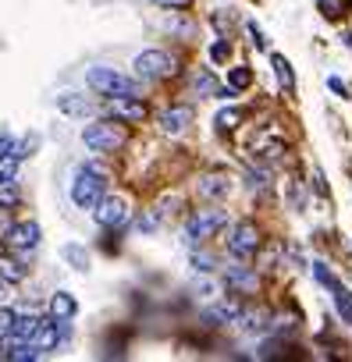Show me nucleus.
Instances as JSON below:
<instances>
[{
	"label": "nucleus",
	"instance_id": "nucleus-1",
	"mask_svg": "<svg viewBox=\"0 0 352 362\" xmlns=\"http://www.w3.org/2000/svg\"><path fill=\"white\" fill-rule=\"evenodd\" d=\"M103 196H107V174L93 163H82L72 178V203L78 210H96Z\"/></svg>",
	"mask_w": 352,
	"mask_h": 362
},
{
	"label": "nucleus",
	"instance_id": "nucleus-2",
	"mask_svg": "<svg viewBox=\"0 0 352 362\" xmlns=\"http://www.w3.org/2000/svg\"><path fill=\"white\" fill-rule=\"evenodd\" d=\"M86 82L93 85L100 96H139V82L129 78V75H121V71H114V68H89Z\"/></svg>",
	"mask_w": 352,
	"mask_h": 362
},
{
	"label": "nucleus",
	"instance_id": "nucleus-3",
	"mask_svg": "<svg viewBox=\"0 0 352 362\" xmlns=\"http://www.w3.org/2000/svg\"><path fill=\"white\" fill-rule=\"evenodd\" d=\"M82 142H86L89 149H96V153H114V149H121L129 142V135L111 121H96L89 128H82Z\"/></svg>",
	"mask_w": 352,
	"mask_h": 362
},
{
	"label": "nucleus",
	"instance_id": "nucleus-4",
	"mask_svg": "<svg viewBox=\"0 0 352 362\" xmlns=\"http://www.w3.org/2000/svg\"><path fill=\"white\" fill-rule=\"evenodd\" d=\"M228 224V213L210 206V210H196L189 220H185V234H189V242H206V238H214V234Z\"/></svg>",
	"mask_w": 352,
	"mask_h": 362
},
{
	"label": "nucleus",
	"instance_id": "nucleus-5",
	"mask_svg": "<svg viewBox=\"0 0 352 362\" xmlns=\"http://www.w3.org/2000/svg\"><path fill=\"white\" fill-rule=\"evenodd\" d=\"M132 68H135L139 78L157 82V78H171V75L178 71V60H175L171 54H164V50H142V54L135 57Z\"/></svg>",
	"mask_w": 352,
	"mask_h": 362
},
{
	"label": "nucleus",
	"instance_id": "nucleus-6",
	"mask_svg": "<svg viewBox=\"0 0 352 362\" xmlns=\"http://www.w3.org/2000/svg\"><path fill=\"white\" fill-rule=\"evenodd\" d=\"M256 249H260V231H256V224H250V220L235 224V227H232V238H228V252L239 256V260H250V256H256Z\"/></svg>",
	"mask_w": 352,
	"mask_h": 362
},
{
	"label": "nucleus",
	"instance_id": "nucleus-7",
	"mask_svg": "<svg viewBox=\"0 0 352 362\" xmlns=\"http://www.w3.org/2000/svg\"><path fill=\"white\" fill-rule=\"evenodd\" d=\"M107 114L118 117V121L135 124V121L146 117V103H142L139 96H111V100H107Z\"/></svg>",
	"mask_w": 352,
	"mask_h": 362
},
{
	"label": "nucleus",
	"instance_id": "nucleus-8",
	"mask_svg": "<svg viewBox=\"0 0 352 362\" xmlns=\"http://www.w3.org/2000/svg\"><path fill=\"white\" fill-rule=\"evenodd\" d=\"M93 213H96V220L103 227H121V224L129 220V206H125V199H121V196H103Z\"/></svg>",
	"mask_w": 352,
	"mask_h": 362
},
{
	"label": "nucleus",
	"instance_id": "nucleus-9",
	"mask_svg": "<svg viewBox=\"0 0 352 362\" xmlns=\"http://www.w3.org/2000/svg\"><path fill=\"white\" fill-rule=\"evenodd\" d=\"M4 238H8V245L11 249H18V252H29V249H36L39 245V224H14L8 234H4Z\"/></svg>",
	"mask_w": 352,
	"mask_h": 362
},
{
	"label": "nucleus",
	"instance_id": "nucleus-10",
	"mask_svg": "<svg viewBox=\"0 0 352 362\" xmlns=\"http://www.w3.org/2000/svg\"><path fill=\"white\" fill-rule=\"evenodd\" d=\"M189 124H192V106H171V111L160 114V128L168 135H182Z\"/></svg>",
	"mask_w": 352,
	"mask_h": 362
},
{
	"label": "nucleus",
	"instance_id": "nucleus-11",
	"mask_svg": "<svg viewBox=\"0 0 352 362\" xmlns=\"http://www.w3.org/2000/svg\"><path fill=\"white\" fill-rule=\"evenodd\" d=\"M239 313H242V302H239V298H221L217 306L206 309V319H210V324H235Z\"/></svg>",
	"mask_w": 352,
	"mask_h": 362
},
{
	"label": "nucleus",
	"instance_id": "nucleus-12",
	"mask_svg": "<svg viewBox=\"0 0 352 362\" xmlns=\"http://www.w3.org/2000/svg\"><path fill=\"white\" fill-rule=\"evenodd\" d=\"M57 111L72 114V117H86L93 111V103L86 96H78V93H65V96H57Z\"/></svg>",
	"mask_w": 352,
	"mask_h": 362
},
{
	"label": "nucleus",
	"instance_id": "nucleus-13",
	"mask_svg": "<svg viewBox=\"0 0 352 362\" xmlns=\"http://www.w3.org/2000/svg\"><path fill=\"white\" fill-rule=\"evenodd\" d=\"M39 327H43V316H14L11 337H14V341H36Z\"/></svg>",
	"mask_w": 352,
	"mask_h": 362
},
{
	"label": "nucleus",
	"instance_id": "nucleus-14",
	"mask_svg": "<svg viewBox=\"0 0 352 362\" xmlns=\"http://www.w3.org/2000/svg\"><path fill=\"white\" fill-rule=\"evenodd\" d=\"M256 270L250 267H232L228 270V288H235V291H256Z\"/></svg>",
	"mask_w": 352,
	"mask_h": 362
},
{
	"label": "nucleus",
	"instance_id": "nucleus-15",
	"mask_svg": "<svg viewBox=\"0 0 352 362\" xmlns=\"http://www.w3.org/2000/svg\"><path fill=\"white\" fill-rule=\"evenodd\" d=\"M50 313H54L57 324H65V319H72V316L78 313V302H75L68 291H57V295L50 298Z\"/></svg>",
	"mask_w": 352,
	"mask_h": 362
},
{
	"label": "nucleus",
	"instance_id": "nucleus-16",
	"mask_svg": "<svg viewBox=\"0 0 352 362\" xmlns=\"http://www.w3.org/2000/svg\"><path fill=\"white\" fill-rule=\"evenodd\" d=\"M228 178L224 174H206L203 181H199V196L203 199H221V196H228Z\"/></svg>",
	"mask_w": 352,
	"mask_h": 362
},
{
	"label": "nucleus",
	"instance_id": "nucleus-17",
	"mask_svg": "<svg viewBox=\"0 0 352 362\" xmlns=\"http://www.w3.org/2000/svg\"><path fill=\"white\" fill-rule=\"evenodd\" d=\"M267 319H271V316H267V309H242L235 324H239L242 330L253 334V330H263V327H267Z\"/></svg>",
	"mask_w": 352,
	"mask_h": 362
},
{
	"label": "nucleus",
	"instance_id": "nucleus-18",
	"mask_svg": "<svg viewBox=\"0 0 352 362\" xmlns=\"http://www.w3.org/2000/svg\"><path fill=\"white\" fill-rule=\"evenodd\" d=\"M271 64H274V75H278V82H281V89L285 93H292L296 89V75H292V64H288L281 54H271Z\"/></svg>",
	"mask_w": 352,
	"mask_h": 362
},
{
	"label": "nucleus",
	"instance_id": "nucleus-19",
	"mask_svg": "<svg viewBox=\"0 0 352 362\" xmlns=\"http://www.w3.org/2000/svg\"><path fill=\"white\" fill-rule=\"evenodd\" d=\"M192 89L199 96H221V82L214 78V71H196L192 75Z\"/></svg>",
	"mask_w": 352,
	"mask_h": 362
},
{
	"label": "nucleus",
	"instance_id": "nucleus-20",
	"mask_svg": "<svg viewBox=\"0 0 352 362\" xmlns=\"http://www.w3.org/2000/svg\"><path fill=\"white\" fill-rule=\"evenodd\" d=\"M317 8H320V14H324V18L342 21V18L352 11V0H317Z\"/></svg>",
	"mask_w": 352,
	"mask_h": 362
},
{
	"label": "nucleus",
	"instance_id": "nucleus-21",
	"mask_svg": "<svg viewBox=\"0 0 352 362\" xmlns=\"http://www.w3.org/2000/svg\"><path fill=\"white\" fill-rule=\"evenodd\" d=\"M0 277L11 281V284H18V281H25V267L18 260H4V256H0Z\"/></svg>",
	"mask_w": 352,
	"mask_h": 362
},
{
	"label": "nucleus",
	"instance_id": "nucleus-22",
	"mask_svg": "<svg viewBox=\"0 0 352 362\" xmlns=\"http://www.w3.org/2000/svg\"><path fill=\"white\" fill-rule=\"evenodd\" d=\"M331 295H335V309L342 313V319H345V324H352V291H345V288L338 284Z\"/></svg>",
	"mask_w": 352,
	"mask_h": 362
},
{
	"label": "nucleus",
	"instance_id": "nucleus-23",
	"mask_svg": "<svg viewBox=\"0 0 352 362\" xmlns=\"http://www.w3.org/2000/svg\"><path fill=\"white\" fill-rule=\"evenodd\" d=\"M242 111H239V106H228V111H221L217 114V128H221V132H232V128H239L242 124Z\"/></svg>",
	"mask_w": 352,
	"mask_h": 362
},
{
	"label": "nucleus",
	"instance_id": "nucleus-24",
	"mask_svg": "<svg viewBox=\"0 0 352 362\" xmlns=\"http://www.w3.org/2000/svg\"><path fill=\"white\" fill-rule=\"evenodd\" d=\"M22 203V196H18V188H14V181H8V185H0V210H11V206H18Z\"/></svg>",
	"mask_w": 352,
	"mask_h": 362
},
{
	"label": "nucleus",
	"instance_id": "nucleus-25",
	"mask_svg": "<svg viewBox=\"0 0 352 362\" xmlns=\"http://www.w3.org/2000/svg\"><path fill=\"white\" fill-rule=\"evenodd\" d=\"M14 174H18V157L14 153L11 157H0V185L14 181Z\"/></svg>",
	"mask_w": 352,
	"mask_h": 362
},
{
	"label": "nucleus",
	"instance_id": "nucleus-26",
	"mask_svg": "<svg viewBox=\"0 0 352 362\" xmlns=\"http://www.w3.org/2000/svg\"><path fill=\"white\" fill-rule=\"evenodd\" d=\"M314 277H317V281H320L324 288H331V291H335V288H338V277H335V273H331V270H327L324 263H314Z\"/></svg>",
	"mask_w": 352,
	"mask_h": 362
},
{
	"label": "nucleus",
	"instance_id": "nucleus-27",
	"mask_svg": "<svg viewBox=\"0 0 352 362\" xmlns=\"http://www.w3.org/2000/svg\"><path fill=\"white\" fill-rule=\"evenodd\" d=\"M228 82H232V89H245V85L253 82V71H250V68H232Z\"/></svg>",
	"mask_w": 352,
	"mask_h": 362
},
{
	"label": "nucleus",
	"instance_id": "nucleus-28",
	"mask_svg": "<svg viewBox=\"0 0 352 362\" xmlns=\"http://www.w3.org/2000/svg\"><path fill=\"white\" fill-rule=\"evenodd\" d=\"M65 260H72V263H75V270H86V267H89L86 252H82V249H75V245H68V249H65Z\"/></svg>",
	"mask_w": 352,
	"mask_h": 362
},
{
	"label": "nucleus",
	"instance_id": "nucleus-29",
	"mask_svg": "<svg viewBox=\"0 0 352 362\" xmlns=\"http://www.w3.org/2000/svg\"><path fill=\"white\" fill-rule=\"evenodd\" d=\"M192 267L206 273V270H214L217 263H214V260H210V256H206V252H196V256H192Z\"/></svg>",
	"mask_w": 352,
	"mask_h": 362
},
{
	"label": "nucleus",
	"instance_id": "nucleus-30",
	"mask_svg": "<svg viewBox=\"0 0 352 362\" xmlns=\"http://www.w3.org/2000/svg\"><path fill=\"white\" fill-rule=\"evenodd\" d=\"M11 327H14V313L0 309V334H11Z\"/></svg>",
	"mask_w": 352,
	"mask_h": 362
},
{
	"label": "nucleus",
	"instance_id": "nucleus-31",
	"mask_svg": "<svg viewBox=\"0 0 352 362\" xmlns=\"http://www.w3.org/2000/svg\"><path fill=\"white\" fill-rule=\"evenodd\" d=\"M250 188H267V170H253V174H250Z\"/></svg>",
	"mask_w": 352,
	"mask_h": 362
},
{
	"label": "nucleus",
	"instance_id": "nucleus-32",
	"mask_svg": "<svg viewBox=\"0 0 352 362\" xmlns=\"http://www.w3.org/2000/svg\"><path fill=\"white\" fill-rule=\"evenodd\" d=\"M210 57H214V60H228V43H214V47H210Z\"/></svg>",
	"mask_w": 352,
	"mask_h": 362
},
{
	"label": "nucleus",
	"instance_id": "nucleus-33",
	"mask_svg": "<svg viewBox=\"0 0 352 362\" xmlns=\"http://www.w3.org/2000/svg\"><path fill=\"white\" fill-rule=\"evenodd\" d=\"M245 29H250V36H253V43H256V47L263 50V47H267V39H263V32H260V29L253 25V21H250V25H245Z\"/></svg>",
	"mask_w": 352,
	"mask_h": 362
},
{
	"label": "nucleus",
	"instance_id": "nucleus-34",
	"mask_svg": "<svg viewBox=\"0 0 352 362\" xmlns=\"http://www.w3.org/2000/svg\"><path fill=\"white\" fill-rule=\"evenodd\" d=\"M327 85H331V93L345 96V82H342V78H335V75H331V78H327Z\"/></svg>",
	"mask_w": 352,
	"mask_h": 362
},
{
	"label": "nucleus",
	"instance_id": "nucleus-35",
	"mask_svg": "<svg viewBox=\"0 0 352 362\" xmlns=\"http://www.w3.org/2000/svg\"><path fill=\"white\" fill-rule=\"evenodd\" d=\"M157 4H160V8H178V11H182V8H189V0H157Z\"/></svg>",
	"mask_w": 352,
	"mask_h": 362
},
{
	"label": "nucleus",
	"instance_id": "nucleus-36",
	"mask_svg": "<svg viewBox=\"0 0 352 362\" xmlns=\"http://www.w3.org/2000/svg\"><path fill=\"white\" fill-rule=\"evenodd\" d=\"M0 231H4V234L11 231V224H8V217H4V213H0Z\"/></svg>",
	"mask_w": 352,
	"mask_h": 362
}]
</instances>
